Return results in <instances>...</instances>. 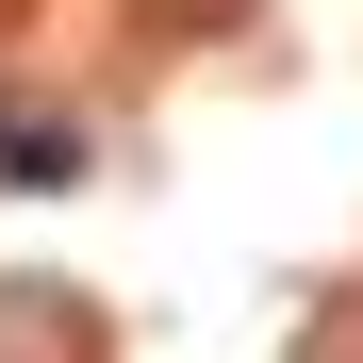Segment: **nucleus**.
<instances>
[{
  "label": "nucleus",
  "instance_id": "2",
  "mask_svg": "<svg viewBox=\"0 0 363 363\" xmlns=\"http://www.w3.org/2000/svg\"><path fill=\"white\" fill-rule=\"evenodd\" d=\"M0 182L67 199V182H83V116H17V133H0Z\"/></svg>",
  "mask_w": 363,
  "mask_h": 363
},
{
  "label": "nucleus",
  "instance_id": "1",
  "mask_svg": "<svg viewBox=\"0 0 363 363\" xmlns=\"http://www.w3.org/2000/svg\"><path fill=\"white\" fill-rule=\"evenodd\" d=\"M0 363H99V297L50 281V264H17L0 281Z\"/></svg>",
  "mask_w": 363,
  "mask_h": 363
},
{
  "label": "nucleus",
  "instance_id": "3",
  "mask_svg": "<svg viewBox=\"0 0 363 363\" xmlns=\"http://www.w3.org/2000/svg\"><path fill=\"white\" fill-rule=\"evenodd\" d=\"M0 133H17V116H0Z\"/></svg>",
  "mask_w": 363,
  "mask_h": 363
}]
</instances>
